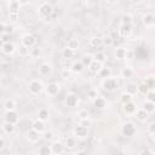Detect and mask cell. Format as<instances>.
<instances>
[{
	"label": "cell",
	"mask_w": 155,
	"mask_h": 155,
	"mask_svg": "<svg viewBox=\"0 0 155 155\" xmlns=\"http://www.w3.org/2000/svg\"><path fill=\"white\" fill-rule=\"evenodd\" d=\"M102 86H103V90H105L108 92H113V91H115L119 87V82H117L116 78H110L109 76V78L103 80Z\"/></svg>",
	"instance_id": "1"
},
{
	"label": "cell",
	"mask_w": 155,
	"mask_h": 155,
	"mask_svg": "<svg viewBox=\"0 0 155 155\" xmlns=\"http://www.w3.org/2000/svg\"><path fill=\"white\" fill-rule=\"evenodd\" d=\"M74 136L76 137V138H79V139H85V138H87V136H88V127H86V126H84V125H81V124H79V125H76L75 127H74Z\"/></svg>",
	"instance_id": "2"
},
{
	"label": "cell",
	"mask_w": 155,
	"mask_h": 155,
	"mask_svg": "<svg viewBox=\"0 0 155 155\" xmlns=\"http://www.w3.org/2000/svg\"><path fill=\"white\" fill-rule=\"evenodd\" d=\"M136 132H137V130H136V126L133 122H126V124H124V126L121 128V133L125 137H133L136 134Z\"/></svg>",
	"instance_id": "3"
},
{
	"label": "cell",
	"mask_w": 155,
	"mask_h": 155,
	"mask_svg": "<svg viewBox=\"0 0 155 155\" xmlns=\"http://www.w3.org/2000/svg\"><path fill=\"white\" fill-rule=\"evenodd\" d=\"M19 120V115L16 110H6L4 114V121L6 122H11V124H17Z\"/></svg>",
	"instance_id": "4"
},
{
	"label": "cell",
	"mask_w": 155,
	"mask_h": 155,
	"mask_svg": "<svg viewBox=\"0 0 155 155\" xmlns=\"http://www.w3.org/2000/svg\"><path fill=\"white\" fill-rule=\"evenodd\" d=\"M52 12H53V8H52V6H51L48 2H42V4L39 6V13H40L41 17H44V18L50 17V16L52 15Z\"/></svg>",
	"instance_id": "5"
},
{
	"label": "cell",
	"mask_w": 155,
	"mask_h": 155,
	"mask_svg": "<svg viewBox=\"0 0 155 155\" xmlns=\"http://www.w3.org/2000/svg\"><path fill=\"white\" fill-rule=\"evenodd\" d=\"M44 88V85L41 81L39 80H33L29 82V91L33 93V94H39Z\"/></svg>",
	"instance_id": "6"
},
{
	"label": "cell",
	"mask_w": 155,
	"mask_h": 155,
	"mask_svg": "<svg viewBox=\"0 0 155 155\" xmlns=\"http://www.w3.org/2000/svg\"><path fill=\"white\" fill-rule=\"evenodd\" d=\"M51 149H52V154H63L64 153V149H65V145L64 143L59 142V140H54L52 144H51Z\"/></svg>",
	"instance_id": "7"
},
{
	"label": "cell",
	"mask_w": 155,
	"mask_h": 155,
	"mask_svg": "<svg viewBox=\"0 0 155 155\" xmlns=\"http://www.w3.org/2000/svg\"><path fill=\"white\" fill-rule=\"evenodd\" d=\"M119 31H120V34H121L122 38H128V36H131V35H132V31H133L132 24H121L120 28H119Z\"/></svg>",
	"instance_id": "8"
},
{
	"label": "cell",
	"mask_w": 155,
	"mask_h": 155,
	"mask_svg": "<svg viewBox=\"0 0 155 155\" xmlns=\"http://www.w3.org/2000/svg\"><path fill=\"white\" fill-rule=\"evenodd\" d=\"M22 45L27 46V47H33L35 45V38L31 34H25L22 36Z\"/></svg>",
	"instance_id": "9"
},
{
	"label": "cell",
	"mask_w": 155,
	"mask_h": 155,
	"mask_svg": "<svg viewBox=\"0 0 155 155\" xmlns=\"http://www.w3.org/2000/svg\"><path fill=\"white\" fill-rule=\"evenodd\" d=\"M46 92H47V94H50V96H56V94H58V92H59V85H58L57 82H51V84H48L47 87H46Z\"/></svg>",
	"instance_id": "10"
},
{
	"label": "cell",
	"mask_w": 155,
	"mask_h": 155,
	"mask_svg": "<svg viewBox=\"0 0 155 155\" xmlns=\"http://www.w3.org/2000/svg\"><path fill=\"white\" fill-rule=\"evenodd\" d=\"M31 128L36 130L39 133H44L45 132V121L40 120V119H36L33 124H31Z\"/></svg>",
	"instance_id": "11"
},
{
	"label": "cell",
	"mask_w": 155,
	"mask_h": 155,
	"mask_svg": "<svg viewBox=\"0 0 155 155\" xmlns=\"http://www.w3.org/2000/svg\"><path fill=\"white\" fill-rule=\"evenodd\" d=\"M1 50H2V52L5 54H12L15 52L16 47H15V45L12 42H4L1 45Z\"/></svg>",
	"instance_id": "12"
},
{
	"label": "cell",
	"mask_w": 155,
	"mask_h": 155,
	"mask_svg": "<svg viewBox=\"0 0 155 155\" xmlns=\"http://www.w3.org/2000/svg\"><path fill=\"white\" fill-rule=\"evenodd\" d=\"M78 102H79V98H78V96H75L74 93L68 94L67 98H65V104H67L68 107H76V105H78Z\"/></svg>",
	"instance_id": "13"
},
{
	"label": "cell",
	"mask_w": 155,
	"mask_h": 155,
	"mask_svg": "<svg viewBox=\"0 0 155 155\" xmlns=\"http://www.w3.org/2000/svg\"><path fill=\"white\" fill-rule=\"evenodd\" d=\"M92 102H93V107H94L96 109H104L105 105H107L105 99H104L103 97H99V96H97Z\"/></svg>",
	"instance_id": "14"
},
{
	"label": "cell",
	"mask_w": 155,
	"mask_h": 155,
	"mask_svg": "<svg viewBox=\"0 0 155 155\" xmlns=\"http://www.w3.org/2000/svg\"><path fill=\"white\" fill-rule=\"evenodd\" d=\"M39 136H40V133H39L36 130H34V128L29 130L28 133H27V138H28V140H29L30 143L38 142V140H39Z\"/></svg>",
	"instance_id": "15"
},
{
	"label": "cell",
	"mask_w": 155,
	"mask_h": 155,
	"mask_svg": "<svg viewBox=\"0 0 155 155\" xmlns=\"http://www.w3.org/2000/svg\"><path fill=\"white\" fill-rule=\"evenodd\" d=\"M51 71H52V68H51V65H50L48 63H42V64L39 67V73H40V75H42V76L50 75Z\"/></svg>",
	"instance_id": "16"
},
{
	"label": "cell",
	"mask_w": 155,
	"mask_h": 155,
	"mask_svg": "<svg viewBox=\"0 0 155 155\" xmlns=\"http://www.w3.org/2000/svg\"><path fill=\"white\" fill-rule=\"evenodd\" d=\"M16 130V125L15 124H11V122H6L4 121L2 124V131L6 133V134H12Z\"/></svg>",
	"instance_id": "17"
},
{
	"label": "cell",
	"mask_w": 155,
	"mask_h": 155,
	"mask_svg": "<svg viewBox=\"0 0 155 155\" xmlns=\"http://www.w3.org/2000/svg\"><path fill=\"white\" fill-rule=\"evenodd\" d=\"M126 57H127V50L125 47L120 46L115 50V58L116 59H125Z\"/></svg>",
	"instance_id": "18"
},
{
	"label": "cell",
	"mask_w": 155,
	"mask_h": 155,
	"mask_svg": "<svg viewBox=\"0 0 155 155\" xmlns=\"http://www.w3.org/2000/svg\"><path fill=\"white\" fill-rule=\"evenodd\" d=\"M84 68H85V65L82 64V62L81 61H76V62H74L73 64H71V68H70V70L73 71V73H75V74H80L82 70H84Z\"/></svg>",
	"instance_id": "19"
},
{
	"label": "cell",
	"mask_w": 155,
	"mask_h": 155,
	"mask_svg": "<svg viewBox=\"0 0 155 155\" xmlns=\"http://www.w3.org/2000/svg\"><path fill=\"white\" fill-rule=\"evenodd\" d=\"M124 110H125L126 114H133V113L137 111V105H136V103H133L131 101V102L124 104Z\"/></svg>",
	"instance_id": "20"
},
{
	"label": "cell",
	"mask_w": 155,
	"mask_h": 155,
	"mask_svg": "<svg viewBox=\"0 0 155 155\" xmlns=\"http://www.w3.org/2000/svg\"><path fill=\"white\" fill-rule=\"evenodd\" d=\"M101 68H102V63H101V62H98V61H96V59H93V61H92V63L88 65L90 71H91V73H93V74H97V73L101 70Z\"/></svg>",
	"instance_id": "21"
},
{
	"label": "cell",
	"mask_w": 155,
	"mask_h": 155,
	"mask_svg": "<svg viewBox=\"0 0 155 155\" xmlns=\"http://www.w3.org/2000/svg\"><path fill=\"white\" fill-rule=\"evenodd\" d=\"M142 109H144L147 113L151 114L155 111V103L154 102H150V101H145L143 104H142Z\"/></svg>",
	"instance_id": "22"
},
{
	"label": "cell",
	"mask_w": 155,
	"mask_h": 155,
	"mask_svg": "<svg viewBox=\"0 0 155 155\" xmlns=\"http://www.w3.org/2000/svg\"><path fill=\"white\" fill-rule=\"evenodd\" d=\"M97 74H98L99 78L107 79V78H109V76L111 75V70H110V68H108V67H102L101 70H99Z\"/></svg>",
	"instance_id": "23"
},
{
	"label": "cell",
	"mask_w": 155,
	"mask_h": 155,
	"mask_svg": "<svg viewBox=\"0 0 155 155\" xmlns=\"http://www.w3.org/2000/svg\"><path fill=\"white\" fill-rule=\"evenodd\" d=\"M19 7H21V2L19 1H11V2H8V12L18 13Z\"/></svg>",
	"instance_id": "24"
},
{
	"label": "cell",
	"mask_w": 155,
	"mask_h": 155,
	"mask_svg": "<svg viewBox=\"0 0 155 155\" xmlns=\"http://www.w3.org/2000/svg\"><path fill=\"white\" fill-rule=\"evenodd\" d=\"M16 107H17V103L13 101V99H6L5 103H4V108L5 110H16Z\"/></svg>",
	"instance_id": "25"
},
{
	"label": "cell",
	"mask_w": 155,
	"mask_h": 155,
	"mask_svg": "<svg viewBox=\"0 0 155 155\" xmlns=\"http://www.w3.org/2000/svg\"><path fill=\"white\" fill-rule=\"evenodd\" d=\"M143 82L149 87V90H155V76H153V75L147 76Z\"/></svg>",
	"instance_id": "26"
},
{
	"label": "cell",
	"mask_w": 155,
	"mask_h": 155,
	"mask_svg": "<svg viewBox=\"0 0 155 155\" xmlns=\"http://www.w3.org/2000/svg\"><path fill=\"white\" fill-rule=\"evenodd\" d=\"M126 92L132 94V96L137 94L138 93V85H136V84H127L126 85Z\"/></svg>",
	"instance_id": "27"
},
{
	"label": "cell",
	"mask_w": 155,
	"mask_h": 155,
	"mask_svg": "<svg viewBox=\"0 0 155 155\" xmlns=\"http://www.w3.org/2000/svg\"><path fill=\"white\" fill-rule=\"evenodd\" d=\"M75 138L76 137H68V138H65V140H64L65 148H68V149L75 148V145H76V139Z\"/></svg>",
	"instance_id": "28"
},
{
	"label": "cell",
	"mask_w": 155,
	"mask_h": 155,
	"mask_svg": "<svg viewBox=\"0 0 155 155\" xmlns=\"http://www.w3.org/2000/svg\"><path fill=\"white\" fill-rule=\"evenodd\" d=\"M153 18H154V15L151 13H147L143 16L142 21H143V24L147 25V27H151L153 25Z\"/></svg>",
	"instance_id": "29"
},
{
	"label": "cell",
	"mask_w": 155,
	"mask_h": 155,
	"mask_svg": "<svg viewBox=\"0 0 155 155\" xmlns=\"http://www.w3.org/2000/svg\"><path fill=\"white\" fill-rule=\"evenodd\" d=\"M74 50H71V48H69L68 46L65 47V48H63L62 50V56H63V58H65V59H70V58H73L74 57Z\"/></svg>",
	"instance_id": "30"
},
{
	"label": "cell",
	"mask_w": 155,
	"mask_h": 155,
	"mask_svg": "<svg viewBox=\"0 0 155 155\" xmlns=\"http://www.w3.org/2000/svg\"><path fill=\"white\" fill-rule=\"evenodd\" d=\"M132 75H133V70L130 67H125L121 69V76L124 79H130V78H132Z\"/></svg>",
	"instance_id": "31"
},
{
	"label": "cell",
	"mask_w": 155,
	"mask_h": 155,
	"mask_svg": "<svg viewBox=\"0 0 155 155\" xmlns=\"http://www.w3.org/2000/svg\"><path fill=\"white\" fill-rule=\"evenodd\" d=\"M48 117H50V113H48L47 109H40V110H39V113H38V119H40V120H42V121H46V120H48Z\"/></svg>",
	"instance_id": "32"
},
{
	"label": "cell",
	"mask_w": 155,
	"mask_h": 155,
	"mask_svg": "<svg viewBox=\"0 0 155 155\" xmlns=\"http://www.w3.org/2000/svg\"><path fill=\"white\" fill-rule=\"evenodd\" d=\"M38 153L40 155H51L52 154V149H51V145H41L38 150Z\"/></svg>",
	"instance_id": "33"
},
{
	"label": "cell",
	"mask_w": 155,
	"mask_h": 155,
	"mask_svg": "<svg viewBox=\"0 0 155 155\" xmlns=\"http://www.w3.org/2000/svg\"><path fill=\"white\" fill-rule=\"evenodd\" d=\"M103 45V39L102 38H98V36H93L91 39V46L92 47H101Z\"/></svg>",
	"instance_id": "34"
},
{
	"label": "cell",
	"mask_w": 155,
	"mask_h": 155,
	"mask_svg": "<svg viewBox=\"0 0 155 155\" xmlns=\"http://www.w3.org/2000/svg\"><path fill=\"white\" fill-rule=\"evenodd\" d=\"M67 46H68L69 48H71V50L76 51V50L79 48L80 44H79L78 39H69V40H68V44H67Z\"/></svg>",
	"instance_id": "35"
},
{
	"label": "cell",
	"mask_w": 155,
	"mask_h": 155,
	"mask_svg": "<svg viewBox=\"0 0 155 155\" xmlns=\"http://www.w3.org/2000/svg\"><path fill=\"white\" fill-rule=\"evenodd\" d=\"M137 119L140 120V121H145L149 116V113H147L144 109H140V110H137V114H136Z\"/></svg>",
	"instance_id": "36"
},
{
	"label": "cell",
	"mask_w": 155,
	"mask_h": 155,
	"mask_svg": "<svg viewBox=\"0 0 155 155\" xmlns=\"http://www.w3.org/2000/svg\"><path fill=\"white\" fill-rule=\"evenodd\" d=\"M93 59H94V58H93V56H91V54H84V56L81 57V62H82V64H84L85 67H88V65L92 63Z\"/></svg>",
	"instance_id": "37"
},
{
	"label": "cell",
	"mask_w": 155,
	"mask_h": 155,
	"mask_svg": "<svg viewBox=\"0 0 155 155\" xmlns=\"http://www.w3.org/2000/svg\"><path fill=\"white\" fill-rule=\"evenodd\" d=\"M18 53H19V56H22V57L30 56V48L27 47V46H24V45H22V46L18 48Z\"/></svg>",
	"instance_id": "38"
},
{
	"label": "cell",
	"mask_w": 155,
	"mask_h": 155,
	"mask_svg": "<svg viewBox=\"0 0 155 155\" xmlns=\"http://www.w3.org/2000/svg\"><path fill=\"white\" fill-rule=\"evenodd\" d=\"M132 101V94H130V93H127V92H124L122 94H121V97H120V102L122 103V104H126V103H128V102H131Z\"/></svg>",
	"instance_id": "39"
},
{
	"label": "cell",
	"mask_w": 155,
	"mask_h": 155,
	"mask_svg": "<svg viewBox=\"0 0 155 155\" xmlns=\"http://www.w3.org/2000/svg\"><path fill=\"white\" fill-rule=\"evenodd\" d=\"M133 23V17L131 15H124L121 17V24H132Z\"/></svg>",
	"instance_id": "40"
},
{
	"label": "cell",
	"mask_w": 155,
	"mask_h": 155,
	"mask_svg": "<svg viewBox=\"0 0 155 155\" xmlns=\"http://www.w3.org/2000/svg\"><path fill=\"white\" fill-rule=\"evenodd\" d=\"M149 91H150L149 87H148L144 82H142V84L138 85V92H139V93H142V94H147Z\"/></svg>",
	"instance_id": "41"
},
{
	"label": "cell",
	"mask_w": 155,
	"mask_h": 155,
	"mask_svg": "<svg viewBox=\"0 0 155 155\" xmlns=\"http://www.w3.org/2000/svg\"><path fill=\"white\" fill-rule=\"evenodd\" d=\"M41 54V48L40 47H30V56L31 57H39Z\"/></svg>",
	"instance_id": "42"
},
{
	"label": "cell",
	"mask_w": 155,
	"mask_h": 155,
	"mask_svg": "<svg viewBox=\"0 0 155 155\" xmlns=\"http://www.w3.org/2000/svg\"><path fill=\"white\" fill-rule=\"evenodd\" d=\"M78 117L79 120H84V119H88V111L86 109H81L78 111Z\"/></svg>",
	"instance_id": "43"
},
{
	"label": "cell",
	"mask_w": 155,
	"mask_h": 155,
	"mask_svg": "<svg viewBox=\"0 0 155 155\" xmlns=\"http://www.w3.org/2000/svg\"><path fill=\"white\" fill-rule=\"evenodd\" d=\"M113 44H114V40H113V38H111L110 35H107V36L103 38V45H105V46H111Z\"/></svg>",
	"instance_id": "44"
},
{
	"label": "cell",
	"mask_w": 155,
	"mask_h": 155,
	"mask_svg": "<svg viewBox=\"0 0 155 155\" xmlns=\"http://www.w3.org/2000/svg\"><path fill=\"white\" fill-rule=\"evenodd\" d=\"M93 58H94L96 61H98V62L103 63V62L105 61V54H104L103 52H97V53L93 56Z\"/></svg>",
	"instance_id": "45"
},
{
	"label": "cell",
	"mask_w": 155,
	"mask_h": 155,
	"mask_svg": "<svg viewBox=\"0 0 155 155\" xmlns=\"http://www.w3.org/2000/svg\"><path fill=\"white\" fill-rule=\"evenodd\" d=\"M145 97H147V101H150V102H154L155 103V90H150L145 94Z\"/></svg>",
	"instance_id": "46"
},
{
	"label": "cell",
	"mask_w": 155,
	"mask_h": 155,
	"mask_svg": "<svg viewBox=\"0 0 155 155\" xmlns=\"http://www.w3.org/2000/svg\"><path fill=\"white\" fill-rule=\"evenodd\" d=\"M110 36L113 38L114 42H116V41H119L120 39H122V36H121V34H120V31H119V30H115V31H113Z\"/></svg>",
	"instance_id": "47"
},
{
	"label": "cell",
	"mask_w": 155,
	"mask_h": 155,
	"mask_svg": "<svg viewBox=\"0 0 155 155\" xmlns=\"http://www.w3.org/2000/svg\"><path fill=\"white\" fill-rule=\"evenodd\" d=\"M53 132L52 131H45L44 132V138L46 139V140H52L53 139Z\"/></svg>",
	"instance_id": "48"
},
{
	"label": "cell",
	"mask_w": 155,
	"mask_h": 155,
	"mask_svg": "<svg viewBox=\"0 0 155 155\" xmlns=\"http://www.w3.org/2000/svg\"><path fill=\"white\" fill-rule=\"evenodd\" d=\"M8 19H10V22H16L18 19V13L8 12Z\"/></svg>",
	"instance_id": "49"
},
{
	"label": "cell",
	"mask_w": 155,
	"mask_h": 155,
	"mask_svg": "<svg viewBox=\"0 0 155 155\" xmlns=\"http://www.w3.org/2000/svg\"><path fill=\"white\" fill-rule=\"evenodd\" d=\"M97 96H98V94H97V91H96V90H90V91L87 92V97H88L90 99H92V101H93Z\"/></svg>",
	"instance_id": "50"
},
{
	"label": "cell",
	"mask_w": 155,
	"mask_h": 155,
	"mask_svg": "<svg viewBox=\"0 0 155 155\" xmlns=\"http://www.w3.org/2000/svg\"><path fill=\"white\" fill-rule=\"evenodd\" d=\"M148 132L151 134H155V122H150L148 125Z\"/></svg>",
	"instance_id": "51"
},
{
	"label": "cell",
	"mask_w": 155,
	"mask_h": 155,
	"mask_svg": "<svg viewBox=\"0 0 155 155\" xmlns=\"http://www.w3.org/2000/svg\"><path fill=\"white\" fill-rule=\"evenodd\" d=\"M13 31V27L11 24H5V33L4 34H11Z\"/></svg>",
	"instance_id": "52"
},
{
	"label": "cell",
	"mask_w": 155,
	"mask_h": 155,
	"mask_svg": "<svg viewBox=\"0 0 155 155\" xmlns=\"http://www.w3.org/2000/svg\"><path fill=\"white\" fill-rule=\"evenodd\" d=\"M10 34H1V41H2V44L4 42H10Z\"/></svg>",
	"instance_id": "53"
},
{
	"label": "cell",
	"mask_w": 155,
	"mask_h": 155,
	"mask_svg": "<svg viewBox=\"0 0 155 155\" xmlns=\"http://www.w3.org/2000/svg\"><path fill=\"white\" fill-rule=\"evenodd\" d=\"M80 124L86 126V127H88L91 125V121H90V119H84V120H80Z\"/></svg>",
	"instance_id": "54"
},
{
	"label": "cell",
	"mask_w": 155,
	"mask_h": 155,
	"mask_svg": "<svg viewBox=\"0 0 155 155\" xmlns=\"http://www.w3.org/2000/svg\"><path fill=\"white\" fill-rule=\"evenodd\" d=\"M5 147H6V145H5V139H4V138H0V151L4 150Z\"/></svg>",
	"instance_id": "55"
},
{
	"label": "cell",
	"mask_w": 155,
	"mask_h": 155,
	"mask_svg": "<svg viewBox=\"0 0 155 155\" xmlns=\"http://www.w3.org/2000/svg\"><path fill=\"white\" fill-rule=\"evenodd\" d=\"M5 24H6V23H1V25H0V33H1V34L5 33Z\"/></svg>",
	"instance_id": "56"
},
{
	"label": "cell",
	"mask_w": 155,
	"mask_h": 155,
	"mask_svg": "<svg viewBox=\"0 0 155 155\" xmlns=\"http://www.w3.org/2000/svg\"><path fill=\"white\" fill-rule=\"evenodd\" d=\"M69 76V71H67V70H64V71H62V78H64V79H67Z\"/></svg>",
	"instance_id": "57"
},
{
	"label": "cell",
	"mask_w": 155,
	"mask_h": 155,
	"mask_svg": "<svg viewBox=\"0 0 155 155\" xmlns=\"http://www.w3.org/2000/svg\"><path fill=\"white\" fill-rule=\"evenodd\" d=\"M105 1H107L108 4H115V2L117 1V0H105Z\"/></svg>",
	"instance_id": "58"
},
{
	"label": "cell",
	"mask_w": 155,
	"mask_h": 155,
	"mask_svg": "<svg viewBox=\"0 0 155 155\" xmlns=\"http://www.w3.org/2000/svg\"><path fill=\"white\" fill-rule=\"evenodd\" d=\"M19 2H21V5H22V4H27L28 0H19Z\"/></svg>",
	"instance_id": "59"
},
{
	"label": "cell",
	"mask_w": 155,
	"mask_h": 155,
	"mask_svg": "<svg viewBox=\"0 0 155 155\" xmlns=\"http://www.w3.org/2000/svg\"><path fill=\"white\" fill-rule=\"evenodd\" d=\"M85 153H86V151H85V150H79V151H78V153H76V154H85Z\"/></svg>",
	"instance_id": "60"
},
{
	"label": "cell",
	"mask_w": 155,
	"mask_h": 155,
	"mask_svg": "<svg viewBox=\"0 0 155 155\" xmlns=\"http://www.w3.org/2000/svg\"><path fill=\"white\" fill-rule=\"evenodd\" d=\"M131 1H132V2H134V4H138V2H140L142 0H131Z\"/></svg>",
	"instance_id": "61"
},
{
	"label": "cell",
	"mask_w": 155,
	"mask_h": 155,
	"mask_svg": "<svg viewBox=\"0 0 155 155\" xmlns=\"http://www.w3.org/2000/svg\"><path fill=\"white\" fill-rule=\"evenodd\" d=\"M153 25H155V16H154V18H153Z\"/></svg>",
	"instance_id": "62"
},
{
	"label": "cell",
	"mask_w": 155,
	"mask_h": 155,
	"mask_svg": "<svg viewBox=\"0 0 155 155\" xmlns=\"http://www.w3.org/2000/svg\"><path fill=\"white\" fill-rule=\"evenodd\" d=\"M11 1H19V0H8V2H11Z\"/></svg>",
	"instance_id": "63"
},
{
	"label": "cell",
	"mask_w": 155,
	"mask_h": 155,
	"mask_svg": "<svg viewBox=\"0 0 155 155\" xmlns=\"http://www.w3.org/2000/svg\"><path fill=\"white\" fill-rule=\"evenodd\" d=\"M154 139H155V134H154Z\"/></svg>",
	"instance_id": "64"
}]
</instances>
